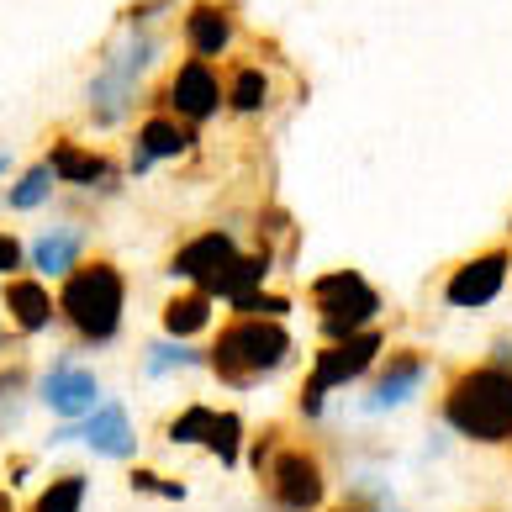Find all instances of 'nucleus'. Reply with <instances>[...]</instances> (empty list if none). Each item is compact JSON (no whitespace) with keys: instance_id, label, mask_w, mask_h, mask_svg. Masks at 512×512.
Masks as SVG:
<instances>
[{"instance_id":"1","label":"nucleus","mask_w":512,"mask_h":512,"mask_svg":"<svg viewBox=\"0 0 512 512\" xmlns=\"http://www.w3.org/2000/svg\"><path fill=\"white\" fill-rule=\"evenodd\" d=\"M439 417L470 444H512V365H460L444 386Z\"/></svg>"},{"instance_id":"2","label":"nucleus","mask_w":512,"mask_h":512,"mask_svg":"<svg viewBox=\"0 0 512 512\" xmlns=\"http://www.w3.org/2000/svg\"><path fill=\"white\" fill-rule=\"evenodd\" d=\"M291 328L286 322H270V317H227L212 349H206V370L217 375L227 391H254L259 381L291 359Z\"/></svg>"},{"instance_id":"3","label":"nucleus","mask_w":512,"mask_h":512,"mask_svg":"<svg viewBox=\"0 0 512 512\" xmlns=\"http://www.w3.org/2000/svg\"><path fill=\"white\" fill-rule=\"evenodd\" d=\"M122 307H127V275L111 259H85L74 275H64L59 291V317L80 344L101 349L122 333Z\"/></svg>"},{"instance_id":"4","label":"nucleus","mask_w":512,"mask_h":512,"mask_svg":"<svg viewBox=\"0 0 512 512\" xmlns=\"http://www.w3.org/2000/svg\"><path fill=\"white\" fill-rule=\"evenodd\" d=\"M381 349H386V338L375 333V328L354 333V338H338V344H328V349H317L307 381H301V391H296V412L307 417V423H312V417H322L328 396L354 386V381H365V375L375 370V359H381Z\"/></svg>"},{"instance_id":"5","label":"nucleus","mask_w":512,"mask_h":512,"mask_svg":"<svg viewBox=\"0 0 512 512\" xmlns=\"http://www.w3.org/2000/svg\"><path fill=\"white\" fill-rule=\"evenodd\" d=\"M259 491L270 512H317L328 502V465L312 444L286 439L275 449V460L259 470Z\"/></svg>"},{"instance_id":"6","label":"nucleus","mask_w":512,"mask_h":512,"mask_svg":"<svg viewBox=\"0 0 512 512\" xmlns=\"http://www.w3.org/2000/svg\"><path fill=\"white\" fill-rule=\"evenodd\" d=\"M307 301H312V312H317V328L328 344H338V338H354V333H365L375 312H381V291L370 286L359 270H328V275H317L312 286H307Z\"/></svg>"},{"instance_id":"7","label":"nucleus","mask_w":512,"mask_h":512,"mask_svg":"<svg viewBox=\"0 0 512 512\" xmlns=\"http://www.w3.org/2000/svg\"><path fill=\"white\" fill-rule=\"evenodd\" d=\"M222 69L217 64H201V59H180L175 69L164 74V85L154 90V111L164 117H180V122H212L222 111Z\"/></svg>"},{"instance_id":"8","label":"nucleus","mask_w":512,"mask_h":512,"mask_svg":"<svg viewBox=\"0 0 512 512\" xmlns=\"http://www.w3.org/2000/svg\"><path fill=\"white\" fill-rule=\"evenodd\" d=\"M185 59L222 64V53L238 43V0H191L180 16Z\"/></svg>"},{"instance_id":"9","label":"nucleus","mask_w":512,"mask_h":512,"mask_svg":"<svg viewBox=\"0 0 512 512\" xmlns=\"http://www.w3.org/2000/svg\"><path fill=\"white\" fill-rule=\"evenodd\" d=\"M80 439L90 454H101V460H132L138 454V433H132V417L122 402H101L90 417H80V423H64L48 433V444H69Z\"/></svg>"},{"instance_id":"10","label":"nucleus","mask_w":512,"mask_h":512,"mask_svg":"<svg viewBox=\"0 0 512 512\" xmlns=\"http://www.w3.org/2000/svg\"><path fill=\"white\" fill-rule=\"evenodd\" d=\"M37 396H43V407L53 417H64V423H80V417L96 412V396H101V381L96 370L80 365L74 354H59L53 365L43 370V381H37Z\"/></svg>"},{"instance_id":"11","label":"nucleus","mask_w":512,"mask_h":512,"mask_svg":"<svg viewBox=\"0 0 512 512\" xmlns=\"http://www.w3.org/2000/svg\"><path fill=\"white\" fill-rule=\"evenodd\" d=\"M507 275H512V249H486L476 259L454 264V275L444 280V301H449V307H460V312L491 307V301L502 296Z\"/></svg>"},{"instance_id":"12","label":"nucleus","mask_w":512,"mask_h":512,"mask_svg":"<svg viewBox=\"0 0 512 512\" xmlns=\"http://www.w3.org/2000/svg\"><path fill=\"white\" fill-rule=\"evenodd\" d=\"M238 259V243L227 227H206V233L196 238H185L175 254H169L164 270L175 275V280H191V291H212V280L227 270V264Z\"/></svg>"},{"instance_id":"13","label":"nucleus","mask_w":512,"mask_h":512,"mask_svg":"<svg viewBox=\"0 0 512 512\" xmlns=\"http://www.w3.org/2000/svg\"><path fill=\"white\" fill-rule=\"evenodd\" d=\"M48 169H53V180L80 185V191H117V180H122L111 154L85 148L80 138H64V132H53V143H48Z\"/></svg>"},{"instance_id":"14","label":"nucleus","mask_w":512,"mask_h":512,"mask_svg":"<svg viewBox=\"0 0 512 512\" xmlns=\"http://www.w3.org/2000/svg\"><path fill=\"white\" fill-rule=\"evenodd\" d=\"M428 375V354L412 349V344H396L386 349V359H375V381L365 396V412H396L402 402H412V391L423 386Z\"/></svg>"},{"instance_id":"15","label":"nucleus","mask_w":512,"mask_h":512,"mask_svg":"<svg viewBox=\"0 0 512 512\" xmlns=\"http://www.w3.org/2000/svg\"><path fill=\"white\" fill-rule=\"evenodd\" d=\"M85 249H90V227L85 222H53V227H43V233H37V243L27 249V264L37 275H74L85 264Z\"/></svg>"},{"instance_id":"16","label":"nucleus","mask_w":512,"mask_h":512,"mask_svg":"<svg viewBox=\"0 0 512 512\" xmlns=\"http://www.w3.org/2000/svg\"><path fill=\"white\" fill-rule=\"evenodd\" d=\"M0 307H6V322H11V333H43L53 317H59V296H53L37 275H11L6 280V291H0Z\"/></svg>"},{"instance_id":"17","label":"nucleus","mask_w":512,"mask_h":512,"mask_svg":"<svg viewBox=\"0 0 512 512\" xmlns=\"http://www.w3.org/2000/svg\"><path fill=\"white\" fill-rule=\"evenodd\" d=\"M196 143H201V132L191 122H180V117H164V111H148V117L138 122V132H132V148H138L148 164L185 159V154H196Z\"/></svg>"},{"instance_id":"18","label":"nucleus","mask_w":512,"mask_h":512,"mask_svg":"<svg viewBox=\"0 0 512 512\" xmlns=\"http://www.w3.org/2000/svg\"><path fill=\"white\" fill-rule=\"evenodd\" d=\"M138 80H122L117 69H96V80L85 85V106H90V122H101V127H117L132 101H138Z\"/></svg>"},{"instance_id":"19","label":"nucleus","mask_w":512,"mask_h":512,"mask_svg":"<svg viewBox=\"0 0 512 512\" xmlns=\"http://www.w3.org/2000/svg\"><path fill=\"white\" fill-rule=\"evenodd\" d=\"M270 270H275V254L270 249H254V254H238L227 270L212 280V291L206 296H222V301H238V296H254V291H264V280H270Z\"/></svg>"},{"instance_id":"20","label":"nucleus","mask_w":512,"mask_h":512,"mask_svg":"<svg viewBox=\"0 0 512 512\" xmlns=\"http://www.w3.org/2000/svg\"><path fill=\"white\" fill-rule=\"evenodd\" d=\"M222 101H227V111H238V117H259V111L270 106V74L259 64H233L222 74Z\"/></svg>"},{"instance_id":"21","label":"nucleus","mask_w":512,"mask_h":512,"mask_svg":"<svg viewBox=\"0 0 512 512\" xmlns=\"http://www.w3.org/2000/svg\"><path fill=\"white\" fill-rule=\"evenodd\" d=\"M159 322H164V333L175 338V344H185V338H196V333L212 328V296H206V291L169 296L164 307H159Z\"/></svg>"},{"instance_id":"22","label":"nucleus","mask_w":512,"mask_h":512,"mask_svg":"<svg viewBox=\"0 0 512 512\" xmlns=\"http://www.w3.org/2000/svg\"><path fill=\"white\" fill-rule=\"evenodd\" d=\"M206 454H217L222 470H238L243 465V449H249V423L233 412V407H217L212 423H206V439H201Z\"/></svg>"},{"instance_id":"23","label":"nucleus","mask_w":512,"mask_h":512,"mask_svg":"<svg viewBox=\"0 0 512 512\" xmlns=\"http://www.w3.org/2000/svg\"><path fill=\"white\" fill-rule=\"evenodd\" d=\"M85 497H90V476L85 470H59L37 486V497L27 512H85Z\"/></svg>"},{"instance_id":"24","label":"nucleus","mask_w":512,"mask_h":512,"mask_svg":"<svg viewBox=\"0 0 512 512\" xmlns=\"http://www.w3.org/2000/svg\"><path fill=\"white\" fill-rule=\"evenodd\" d=\"M27 391H32V370L27 365H0V439L22 423Z\"/></svg>"},{"instance_id":"25","label":"nucleus","mask_w":512,"mask_h":512,"mask_svg":"<svg viewBox=\"0 0 512 512\" xmlns=\"http://www.w3.org/2000/svg\"><path fill=\"white\" fill-rule=\"evenodd\" d=\"M53 185H59V180H53L48 159H37L32 169H22V180L6 191V206H11V212H37V206L53 196Z\"/></svg>"},{"instance_id":"26","label":"nucleus","mask_w":512,"mask_h":512,"mask_svg":"<svg viewBox=\"0 0 512 512\" xmlns=\"http://www.w3.org/2000/svg\"><path fill=\"white\" fill-rule=\"evenodd\" d=\"M212 412H217V407H206V402L180 407V412L164 423V439H169V444H201V439H206V423H212Z\"/></svg>"},{"instance_id":"27","label":"nucleus","mask_w":512,"mask_h":512,"mask_svg":"<svg viewBox=\"0 0 512 512\" xmlns=\"http://www.w3.org/2000/svg\"><path fill=\"white\" fill-rule=\"evenodd\" d=\"M206 365L201 349H185L175 338H159V344H148V375H164V370H196Z\"/></svg>"},{"instance_id":"28","label":"nucleus","mask_w":512,"mask_h":512,"mask_svg":"<svg viewBox=\"0 0 512 512\" xmlns=\"http://www.w3.org/2000/svg\"><path fill=\"white\" fill-rule=\"evenodd\" d=\"M291 312V296L280 291H254V296H238L233 301V317H270V322H286Z\"/></svg>"},{"instance_id":"29","label":"nucleus","mask_w":512,"mask_h":512,"mask_svg":"<svg viewBox=\"0 0 512 512\" xmlns=\"http://www.w3.org/2000/svg\"><path fill=\"white\" fill-rule=\"evenodd\" d=\"M127 486L143 491V497H164V502H180V497H185L180 481H164L159 470H148V465H132V470H127Z\"/></svg>"},{"instance_id":"30","label":"nucleus","mask_w":512,"mask_h":512,"mask_svg":"<svg viewBox=\"0 0 512 512\" xmlns=\"http://www.w3.org/2000/svg\"><path fill=\"white\" fill-rule=\"evenodd\" d=\"M280 444H286V428H280V423H264L259 433H249V449H243V454H249L254 476H259V470L275 460V449H280Z\"/></svg>"},{"instance_id":"31","label":"nucleus","mask_w":512,"mask_h":512,"mask_svg":"<svg viewBox=\"0 0 512 512\" xmlns=\"http://www.w3.org/2000/svg\"><path fill=\"white\" fill-rule=\"evenodd\" d=\"M180 0H127L122 6V27H148V22H159L164 11H175Z\"/></svg>"},{"instance_id":"32","label":"nucleus","mask_w":512,"mask_h":512,"mask_svg":"<svg viewBox=\"0 0 512 512\" xmlns=\"http://www.w3.org/2000/svg\"><path fill=\"white\" fill-rule=\"evenodd\" d=\"M22 270H27L22 238H16V233H0V280H11V275H22Z\"/></svg>"},{"instance_id":"33","label":"nucleus","mask_w":512,"mask_h":512,"mask_svg":"<svg viewBox=\"0 0 512 512\" xmlns=\"http://www.w3.org/2000/svg\"><path fill=\"white\" fill-rule=\"evenodd\" d=\"M27 476H32V460H27V454H11V460H6V481L22 486Z\"/></svg>"},{"instance_id":"34","label":"nucleus","mask_w":512,"mask_h":512,"mask_svg":"<svg viewBox=\"0 0 512 512\" xmlns=\"http://www.w3.org/2000/svg\"><path fill=\"white\" fill-rule=\"evenodd\" d=\"M333 512H375V507H359V502H344V507H333Z\"/></svg>"},{"instance_id":"35","label":"nucleus","mask_w":512,"mask_h":512,"mask_svg":"<svg viewBox=\"0 0 512 512\" xmlns=\"http://www.w3.org/2000/svg\"><path fill=\"white\" fill-rule=\"evenodd\" d=\"M0 512H16V502H11V491H0Z\"/></svg>"},{"instance_id":"36","label":"nucleus","mask_w":512,"mask_h":512,"mask_svg":"<svg viewBox=\"0 0 512 512\" xmlns=\"http://www.w3.org/2000/svg\"><path fill=\"white\" fill-rule=\"evenodd\" d=\"M6 169H11V154H0V175H6Z\"/></svg>"},{"instance_id":"37","label":"nucleus","mask_w":512,"mask_h":512,"mask_svg":"<svg viewBox=\"0 0 512 512\" xmlns=\"http://www.w3.org/2000/svg\"><path fill=\"white\" fill-rule=\"evenodd\" d=\"M0 344H6V322H0Z\"/></svg>"}]
</instances>
